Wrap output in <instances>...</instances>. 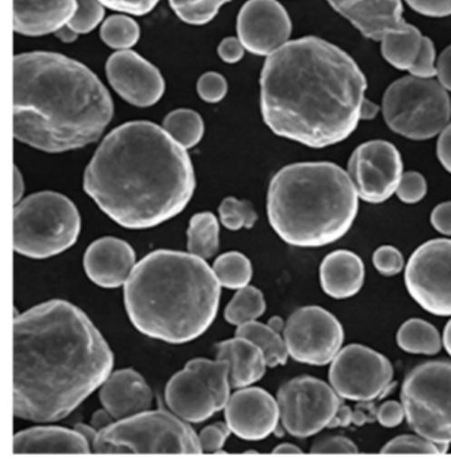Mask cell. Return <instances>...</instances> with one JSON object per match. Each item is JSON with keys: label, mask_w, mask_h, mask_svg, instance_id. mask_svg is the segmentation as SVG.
I'll return each mask as SVG.
<instances>
[{"label": "cell", "mask_w": 451, "mask_h": 465, "mask_svg": "<svg viewBox=\"0 0 451 465\" xmlns=\"http://www.w3.org/2000/svg\"><path fill=\"white\" fill-rule=\"evenodd\" d=\"M113 365L109 343L76 305L34 306L14 322V414L62 420L103 385Z\"/></svg>", "instance_id": "obj_1"}, {"label": "cell", "mask_w": 451, "mask_h": 465, "mask_svg": "<svg viewBox=\"0 0 451 465\" xmlns=\"http://www.w3.org/2000/svg\"><path fill=\"white\" fill-rule=\"evenodd\" d=\"M260 84L268 128L312 149L343 143L358 129L368 86L347 52L315 36L290 40L268 56Z\"/></svg>", "instance_id": "obj_2"}, {"label": "cell", "mask_w": 451, "mask_h": 465, "mask_svg": "<svg viewBox=\"0 0 451 465\" xmlns=\"http://www.w3.org/2000/svg\"><path fill=\"white\" fill-rule=\"evenodd\" d=\"M196 178L187 150L166 130L132 121L110 132L89 162L83 190L129 230H147L186 209Z\"/></svg>", "instance_id": "obj_3"}, {"label": "cell", "mask_w": 451, "mask_h": 465, "mask_svg": "<svg viewBox=\"0 0 451 465\" xmlns=\"http://www.w3.org/2000/svg\"><path fill=\"white\" fill-rule=\"evenodd\" d=\"M114 113L101 80L77 60L52 52L14 59V135L45 153H65L100 140Z\"/></svg>", "instance_id": "obj_4"}, {"label": "cell", "mask_w": 451, "mask_h": 465, "mask_svg": "<svg viewBox=\"0 0 451 465\" xmlns=\"http://www.w3.org/2000/svg\"><path fill=\"white\" fill-rule=\"evenodd\" d=\"M220 288L201 257L159 250L135 264L123 285V300L138 331L179 345L202 336L215 322Z\"/></svg>", "instance_id": "obj_5"}, {"label": "cell", "mask_w": 451, "mask_h": 465, "mask_svg": "<svg viewBox=\"0 0 451 465\" xmlns=\"http://www.w3.org/2000/svg\"><path fill=\"white\" fill-rule=\"evenodd\" d=\"M358 201L348 173L339 164H289L269 184V223L286 244L325 247L340 241L351 230L357 221Z\"/></svg>", "instance_id": "obj_6"}, {"label": "cell", "mask_w": 451, "mask_h": 465, "mask_svg": "<svg viewBox=\"0 0 451 465\" xmlns=\"http://www.w3.org/2000/svg\"><path fill=\"white\" fill-rule=\"evenodd\" d=\"M81 218L63 193L42 192L20 201L14 210V250L30 259H49L76 244Z\"/></svg>", "instance_id": "obj_7"}, {"label": "cell", "mask_w": 451, "mask_h": 465, "mask_svg": "<svg viewBox=\"0 0 451 465\" xmlns=\"http://www.w3.org/2000/svg\"><path fill=\"white\" fill-rule=\"evenodd\" d=\"M381 113L387 126L401 137L430 140L450 123L449 92L436 79L409 74L390 84L381 101Z\"/></svg>", "instance_id": "obj_8"}, {"label": "cell", "mask_w": 451, "mask_h": 465, "mask_svg": "<svg viewBox=\"0 0 451 465\" xmlns=\"http://www.w3.org/2000/svg\"><path fill=\"white\" fill-rule=\"evenodd\" d=\"M93 453H202L196 432L166 410L143 411L98 432Z\"/></svg>", "instance_id": "obj_9"}, {"label": "cell", "mask_w": 451, "mask_h": 465, "mask_svg": "<svg viewBox=\"0 0 451 465\" xmlns=\"http://www.w3.org/2000/svg\"><path fill=\"white\" fill-rule=\"evenodd\" d=\"M401 401L413 431L436 444H451L450 361H427L410 370Z\"/></svg>", "instance_id": "obj_10"}, {"label": "cell", "mask_w": 451, "mask_h": 465, "mask_svg": "<svg viewBox=\"0 0 451 465\" xmlns=\"http://www.w3.org/2000/svg\"><path fill=\"white\" fill-rule=\"evenodd\" d=\"M280 424L298 439L310 438L328 429L343 404L334 387L319 378H293L279 387Z\"/></svg>", "instance_id": "obj_11"}, {"label": "cell", "mask_w": 451, "mask_h": 465, "mask_svg": "<svg viewBox=\"0 0 451 465\" xmlns=\"http://www.w3.org/2000/svg\"><path fill=\"white\" fill-rule=\"evenodd\" d=\"M392 363L386 355L360 343L340 349L329 363L328 382L342 400L374 401L393 389Z\"/></svg>", "instance_id": "obj_12"}, {"label": "cell", "mask_w": 451, "mask_h": 465, "mask_svg": "<svg viewBox=\"0 0 451 465\" xmlns=\"http://www.w3.org/2000/svg\"><path fill=\"white\" fill-rule=\"evenodd\" d=\"M404 282L409 296L425 312L451 317V239L421 244L405 265Z\"/></svg>", "instance_id": "obj_13"}, {"label": "cell", "mask_w": 451, "mask_h": 465, "mask_svg": "<svg viewBox=\"0 0 451 465\" xmlns=\"http://www.w3.org/2000/svg\"><path fill=\"white\" fill-rule=\"evenodd\" d=\"M289 355L298 363L329 365L343 348L342 322L327 309L318 305L297 309L283 331Z\"/></svg>", "instance_id": "obj_14"}, {"label": "cell", "mask_w": 451, "mask_h": 465, "mask_svg": "<svg viewBox=\"0 0 451 465\" xmlns=\"http://www.w3.org/2000/svg\"><path fill=\"white\" fill-rule=\"evenodd\" d=\"M347 173L360 201L384 203L397 192L404 174L403 158L388 141H368L352 152Z\"/></svg>", "instance_id": "obj_15"}, {"label": "cell", "mask_w": 451, "mask_h": 465, "mask_svg": "<svg viewBox=\"0 0 451 465\" xmlns=\"http://www.w3.org/2000/svg\"><path fill=\"white\" fill-rule=\"evenodd\" d=\"M293 23L279 0H248L237 16V35L256 56H270L290 42Z\"/></svg>", "instance_id": "obj_16"}, {"label": "cell", "mask_w": 451, "mask_h": 465, "mask_svg": "<svg viewBox=\"0 0 451 465\" xmlns=\"http://www.w3.org/2000/svg\"><path fill=\"white\" fill-rule=\"evenodd\" d=\"M106 76L113 89L138 108L158 104L166 89L161 71L132 49L117 51L109 57Z\"/></svg>", "instance_id": "obj_17"}, {"label": "cell", "mask_w": 451, "mask_h": 465, "mask_svg": "<svg viewBox=\"0 0 451 465\" xmlns=\"http://www.w3.org/2000/svg\"><path fill=\"white\" fill-rule=\"evenodd\" d=\"M224 410L230 431L242 440H264L279 430V401L260 387H244L233 392Z\"/></svg>", "instance_id": "obj_18"}, {"label": "cell", "mask_w": 451, "mask_h": 465, "mask_svg": "<svg viewBox=\"0 0 451 465\" xmlns=\"http://www.w3.org/2000/svg\"><path fill=\"white\" fill-rule=\"evenodd\" d=\"M367 39L381 42L390 33L407 30L403 0H327Z\"/></svg>", "instance_id": "obj_19"}, {"label": "cell", "mask_w": 451, "mask_h": 465, "mask_svg": "<svg viewBox=\"0 0 451 465\" xmlns=\"http://www.w3.org/2000/svg\"><path fill=\"white\" fill-rule=\"evenodd\" d=\"M135 262L137 256L129 242L106 236L89 245L83 255V270L98 287L114 289L126 284Z\"/></svg>", "instance_id": "obj_20"}, {"label": "cell", "mask_w": 451, "mask_h": 465, "mask_svg": "<svg viewBox=\"0 0 451 465\" xmlns=\"http://www.w3.org/2000/svg\"><path fill=\"white\" fill-rule=\"evenodd\" d=\"M164 400L170 411L187 423H201L220 411L212 390L188 366L169 381Z\"/></svg>", "instance_id": "obj_21"}, {"label": "cell", "mask_w": 451, "mask_h": 465, "mask_svg": "<svg viewBox=\"0 0 451 465\" xmlns=\"http://www.w3.org/2000/svg\"><path fill=\"white\" fill-rule=\"evenodd\" d=\"M152 391L134 369L112 372L100 387V401L115 420L134 417L152 407Z\"/></svg>", "instance_id": "obj_22"}, {"label": "cell", "mask_w": 451, "mask_h": 465, "mask_svg": "<svg viewBox=\"0 0 451 465\" xmlns=\"http://www.w3.org/2000/svg\"><path fill=\"white\" fill-rule=\"evenodd\" d=\"M77 0H14V30L23 36H45L65 25Z\"/></svg>", "instance_id": "obj_23"}, {"label": "cell", "mask_w": 451, "mask_h": 465, "mask_svg": "<svg viewBox=\"0 0 451 465\" xmlns=\"http://www.w3.org/2000/svg\"><path fill=\"white\" fill-rule=\"evenodd\" d=\"M15 455H54V453H91L92 446L77 430L64 427H32L14 436Z\"/></svg>", "instance_id": "obj_24"}, {"label": "cell", "mask_w": 451, "mask_h": 465, "mask_svg": "<svg viewBox=\"0 0 451 465\" xmlns=\"http://www.w3.org/2000/svg\"><path fill=\"white\" fill-rule=\"evenodd\" d=\"M319 282L322 291L331 299H352L366 282V265L352 251H334L320 262Z\"/></svg>", "instance_id": "obj_25"}, {"label": "cell", "mask_w": 451, "mask_h": 465, "mask_svg": "<svg viewBox=\"0 0 451 465\" xmlns=\"http://www.w3.org/2000/svg\"><path fill=\"white\" fill-rule=\"evenodd\" d=\"M216 358L230 363V381L233 389H244L262 380L268 368L261 349L247 340L234 337L216 343Z\"/></svg>", "instance_id": "obj_26"}, {"label": "cell", "mask_w": 451, "mask_h": 465, "mask_svg": "<svg viewBox=\"0 0 451 465\" xmlns=\"http://www.w3.org/2000/svg\"><path fill=\"white\" fill-rule=\"evenodd\" d=\"M424 39L421 31L409 23L407 30L390 33L381 40V54L393 68L409 72L420 54Z\"/></svg>", "instance_id": "obj_27"}, {"label": "cell", "mask_w": 451, "mask_h": 465, "mask_svg": "<svg viewBox=\"0 0 451 465\" xmlns=\"http://www.w3.org/2000/svg\"><path fill=\"white\" fill-rule=\"evenodd\" d=\"M396 342L405 353L415 355H436L444 346L438 329L422 319L405 322L398 329Z\"/></svg>", "instance_id": "obj_28"}, {"label": "cell", "mask_w": 451, "mask_h": 465, "mask_svg": "<svg viewBox=\"0 0 451 465\" xmlns=\"http://www.w3.org/2000/svg\"><path fill=\"white\" fill-rule=\"evenodd\" d=\"M236 336L256 343L265 355L268 368L286 365L290 357L283 334L274 331L268 323L250 322L237 326Z\"/></svg>", "instance_id": "obj_29"}, {"label": "cell", "mask_w": 451, "mask_h": 465, "mask_svg": "<svg viewBox=\"0 0 451 465\" xmlns=\"http://www.w3.org/2000/svg\"><path fill=\"white\" fill-rule=\"evenodd\" d=\"M220 224L212 213H196L187 230V250L192 255L208 260L218 253Z\"/></svg>", "instance_id": "obj_30"}, {"label": "cell", "mask_w": 451, "mask_h": 465, "mask_svg": "<svg viewBox=\"0 0 451 465\" xmlns=\"http://www.w3.org/2000/svg\"><path fill=\"white\" fill-rule=\"evenodd\" d=\"M163 129L176 143L186 150L201 143L205 130L201 115L192 109H176L169 113L164 117Z\"/></svg>", "instance_id": "obj_31"}, {"label": "cell", "mask_w": 451, "mask_h": 465, "mask_svg": "<svg viewBox=\"0 0 451 465\" xmlns=\"http://www.w3.org/2000/svg\"><path fill=\"white\" fill-rule=\"evenodd\" d=\"M266 312L264 293L259 288L248 287L239 289L230 304L225 308L224 317L228 323L234 326L257 322Z\"/></svg>", "instance_id": "obj_32"}, {"label": "cell", "mask_w": 451, "mask_h": 465, "mask_svg": "<svg viewBox=\"0 0 451 465\" xmlns=\"http://www.w3.org/2000/svg\"><path fill=\"white\" fill-rule=\"evenodd\" d=\"M186 366L195 370L212 390L220 411L225 409L230 401V387H232L230 381V363L221 360L211 361L205 360V358H195V360H191Z\"/></svg>", "instance_id": "obj_33"}, {"label": "cell", "mask_w": 451, "mask_h": 465, "mask_svg": "<svg viewBox=\"0 0 451 465\" xmlns=\"http://www.w3.org/2000/svg\"><path fill=\"white\" fill-rule=\"evenodd\" d=\"M212 270L221 287L237 291L248 287L253 276L250 260L237 251L220 255L213 262Z\"/></svg>", "instance_id": "obj_34"}, {"label": "cell", "mask_w": 451, "mask_h": 465, "mask_svg": "<svg viewBox=\"0 0 451 465\" xmlns=\"http://www.w3.org/2000/svg\"><path fill=\"white\" fill-rule=\"evenodd\" d=\"M101 40L115 51H127L140 42V25L125 14L109 16L103 20L100 31Z\"/></svg>", "instance_id": "obj_35"}, {"label": "cell", "mask_w": 451, "mask_h": 465, "mask_svg": "<svg viewBox=\"0 0 451 465\" xmlns=\"http://www.w3.org/2000/svg\"><path fill=\"white\" fill-rule=\"evenodd\" d=\"M230 0H170L173 13L191 25H204L212 22L220 8Z\"/></svg>", "instance_id": "obj_36"}, {"label": "cell", "mask_w": 451, "mask_h": 465, "mask_svg": "<svg viewBox=\"0 0 451 465\" xmlns=\"http://www.w3.org/2000/svg\"><path fill=\"white\" fill-rule=\"evenodd\" d=\"M450 444H436L424 436L401 435L384 444V455H442L449 450Z\"/></svg>", "instance_id": "obj_37"}, {"label": "cell", "mask_w": 451, "mask_h": 465, "mask_svg": "<svg viewBox=\"0 0 451 465\" xmlns=\"http://www.w3.org/2000/svg\"><path fill=\"white\" fill-rule=\"evenodd\" d=\"M219 216L221 224L230 231H240L242 228L250 230L259 219L250 202L241 201L233 196L225 198L221 202L219 207Z\"/></svg>", "instance_id": "obj_38"}, {"label": "cell", "mask_w": 451, "mask_h": 465, "mask_svg": "<svg viewBox=\"0 0 451 465\" xmlns=\"http://www.w3.org/2000/svg\"><path fill=\"white\" fill-rule=\"evenodd\" d=\"M105 8L100 0H77L76 11L66 25L78 35L91 34L103 25Z\"/></svg>", "instance_id": "obj_39"}, {"label": "cell", "mask_w": 451, "mask_h": 465, "mask_svg": "<svg viewBox=\"0 0 451 465\" xmlns=\"http://www.w3.org/2000/svg\"><path fill=\"white\" fill-rule=\"evenodd\" d=\"M372 264L384 277L397 276L405 271V259L401 251L393 245H381L372 255Z\"/></svg>", "instance_id": "obj_40"}, {"label": "cell", "mask_w": 451, "mask_h": 465, "mask_svg": "<svg viewBox=\"0 0 451 465\" xmlns=\"http://www.w3.org/2000/svg\"><path fill=\"white\" fill-rule=\"evenodd\" d=\"M427 193V182L418 172H407L401 177L396 195L405 204L420 203Z\"/></svg>", "instance_id": "obj_41"}, {"label": "cell", "mask_w": 451, "mask_h": 465, "mask_svg": "<svg viewBox=\"0 0 451 465\" xmlns=\"http://www.w3.org/2000/svg\"><path fill=\"white\" fill-rule=\"evenodd\" d=\"M310 452L314 455H355L358 449L357 443L346 436L326 435L312 443Z\"/></svg>", "instance_id": "obj_42"}, {"label": "cell", "mask_w": 451, "mask_h": 465, "mask_svg": "<svg viewBox=\"0 0 451 465\" xmlns=\"http://www.w3.org/2000/svg\"><path fill=\"white\" fill-rule=\"evenodd\" d=\"M196 91H198L199 97L205 103L218 104L227 96V79L218 72H207L199 79Z\"/></svg>", "instance_id": "obj_43"}, {"label": "cell", "mask_w": 451, "mask_h": 465, "mask_svg": "<svg viewBox=\"0 0 451 465\" xmlns=\"http://www.w3.org/2000/svg\"><path fill=\"white\" fill-rule=\"evenodd\" d=\"M436 62L438 57H436L435 43L430 37L425 36L420 54L409 69V74L418 79H436Z\"/></svg>", "instance_id": "obj_44"}, {"label": "cell", "mask_w": 451, "mask_h": 465, "mask_svg": "<svg viewBox=\"0 0 451 465\" xmlns=\"http://www.w3.org/2000/svg\"><path fill=\"white\" fill-rule=\"evenodd\" d=\"M230 426L227 423H215L205 427L199 433V441L202 453H218L224 449L228 438H230Z\"/></svg>", "instance_id": "obj_45"}, {"label": "cell", "mask_w": 451, "mask_h": 465, "mask_svg": "<svg viewBox=\"0 0 451 465\" xmlns=\"http://www.w3.org/2000/svg\"><path fill=\"white\" fill-rule=\"evenodd\" d=\"M109 10L126 15L143 16L152 13L161 0H100Z\"/></svg>", "instance_id": "obj_46"}, {"label": "cell", "mask_w": 451, "mask_h": 465, "mask_svg": "<svg viewBox=\"0 0 451 465\" xmlns=\"http://www.w3.org/2000/svg\"><path fill=\"white\" fill-rule=\"evenodd\" d=\"M376 419L384 429H395V427L403 424L407 415H405V409L403 401H387L377 407L376 412Z\"/></svg>", "instance_id": "obj_47"}, {"label": "cell", "mask_w": 451, "mask_h": 465, "mask_svg": "<svg viewBox=\"0 0 451 465\" xmlns=\"http://www.w3.org/2000/svg\"><path fill=\"white\" fill-rule=\"evenodd\" d=\"M413 11L426 17L451 16V0H404Z\"/></svg>", "instance_id": "obj_48"}, {"label": "cell", "mask_w": 451, "mask_h": 465, "mask_svg": "<svg viewBox=\"0 0 451 465\" xmlns=\"http://www.w3.org/2000/svg\"><path fill=\"white\" fill-rule=\"evenodd\" d=\"M247 49L242 45L241 40L239 37H225L219 45L218 54L220 59L227 64H236L241 62L242 57Z\"/></svg>", "instance_id": "obj_49"}, {"label": "cell", "mask_w": 451, "mask_h": 465, "mask_svg": "<svg viewBox=\"0 0 451 465\" xmlns=\"http://www.w3.org/2000/svg\"><path fill=\"white\" fill-rule=\"evenodd\" d=\"M430 223L436 232L451 236V202L436 204L430 213Z\"/></svg>", "instance_id": "obj_50"}, {"label": "cell", "mask_w": 451, "mask_h": 465, "mask_svg": "<svg viewBox=\"0 0 451 465\" xmlns=\"http://www.w3.org/2000/svg\"><path fill=\"white\" fill-rule=\"evenodd\" d=\"M436 158L442 167L451 174V121L439 133L436 140Z\"/></svg>", "instance_id": "obj_51"}, {"label": "cell", "mask_w": 451, "mask_h": 465, "mask_svg": "<svg viewBox=\"0 0 451 465\" xmlns=\"http://www.w3.org/2000/svg\"><path fill=\"white\" fill-rule=\"evenodd\" d=\"M436 79L451 94V45L445 48L438 56Z\"/></svg>", "instance_id": "obj_52"}, {"label": "cell", "mask_w": 451, "mask_h": 465, "mask_svg": "<svg viewBox=\"0 0 451 465\" xmlns=\"http://www.w3.org/2000/svg\"><path fill=\"white\" fill-rule=\"evenodd\" d=\"M114 421L117 420L110 415L108 410L103 409L94 412L93 417H92L91 424L98 432H100L103 431V430H105L106 427L112 426Z\"/></svg>", "instance_id": "obj_53"}, {"label": "cell", "mask_w": 451, "mask_h": 465, "mask_svg": "<svg viewBox=\"0 0 451 465\" xmlns=\"http://www.w3.org/2000/svg\"><path fill=\"white\" fill-rule=\"evenodd\" d=\"M380 111L381 106L376 105L374 101L368 100V98L366 97V100L363 101V105H361L360 120L372 121Z\"/></svg>", "instance_id": "obj_54"}, {"label": "cell", "mask_w": 451, "mask_h": 465, "mask_svg": "<svg viewBox=\"0 0 451 465\" xmlns=\"http://www.w3.org/2000/svg\"><path fill=\"white\" fill-rule=\"evenodd\" d=\"M23 193H25V179H23L22 173L15 166V169H14V202H15V204L22 201Z\"/></svg>", "instance_id": "obj_55"}, {"label": "cell", "mask_w": 451, "mask_h": 465, "mask_svg": "<svg viewBox=\"0 0 451 465\" xmlns=\"http://www.w3.org/2000/svg\"><path fill=\"white\" fill-rule=\"evenodd\" d=\"M54 36L57 37V39L60 40V42L63 43H74L76 42L77 37L80 36L77 33H74V30H72L71 27H69L68 25H63L60 30H57L56 33H54Z\"/></svg>", "instance_id": "obj_56"}, {"label": "cell", "mask_w": 451, "mask_h": 465, "mask_svg": "<svg viewBox=\"0 0 451 465\" xmlns=\"http://www.w3.org/2000/svg\"><path fill=\"white\" fill-rule=\"evenodd\" d=\"M74 430H77L78 432L81 433V435L83 436V438L86 439V440L91 443V446H93L95 438H97L98 431L94 429L92 424H77L76 427H74Z\"/></svg>", "instance_id": "obj_57"}, {"label": "cell", "mask_w": 451, "mask_h": 465, "mask_svg": "<svg viewBox=\"0 0 451 465\" xmlns=\"http://www.w3.org/2000/svg\"><path fill=\"white\" fill-rule=\"evenodd\" d=\"M303 450L297 447L296 444L283 443L273 450V453H280V455H297L302 453Z\"/></svg>", "instance_id": "obj_58"}, {"label": "cell", "mask_w": 451, "mask_h": 465, "mask_svg": "<svg viewBox=\"0 0 451 465\" xmlns=\"http://www.w3.org/2000/svg\"><path fill=\"white\" fill-rule=\"evenodd\" d=\"M442 343H444L445 351H446L447 354L451 357V319L447 322L446 325H445Z\"/></svg>", "instance_id": "obj_59"}, {"label": "cell", "mask_w": 451, "mask_h": 465, "mask_svg": "<svg viewBox=\"0 0 451 465\" xmlns=\"http://www.w3.org/2000/svg\"><path fill=\"white\" fill-rule=\"evenodd\" d=\"M268 325L270 326V328H273L274 331H279V333L283 334V331H285V325L286 322H283L282 319L279 316L271 317L270 320H269Z\"/></svg>", "instance_id": "obj_60"}]
</instances>
